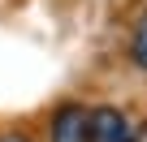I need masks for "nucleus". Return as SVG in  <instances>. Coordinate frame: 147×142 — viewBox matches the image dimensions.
<instances>
[{"mask_svg": "<svg viewBox=\"0 0 147 142\" xmlns=\"http://www.w3.org/2000/svg\"><path fill=\"white\" fill-rule=\"evenodd\" d=\"M87 142H147L138 116L121 103H91L87 116Z\"/></svg>", "mask_w": 147, "mask_h": 142, "instance_id": "f257e3e1", "label": "nucleus"}, {"mask_svg": "<svg viewBox=\"0 0 147 142\" xmlns=\"http://www.w3.org/2000/svg\"><path fill=\"white\" fill-rule=\"evenodd\" d=\"M87 116H91V103L61 99L43 121V142H87Z\"/></svg>", "mask_w": 147, "mask_h": 142, "instance_id": "f03ea898", "label": "nucleus"}, {"mask_svg": "<svg viewBox=\"0 0 147 142\" xmlns=\"http://www.w3.org/2000/svg\"><path fill=\"white\" fill-rule=\"evenodd\" d=\"M125 60L138 69V73L147 78V9L134 17V26H130V39H125Z\"/></svg>", "mask_w": 147, "mask_h": 142, "instance_id": "7ed1b4c3", "label": "nucleus"}, {"mask_svg": "<svg viewBox=\"0 0 147 142\" xmlns=\"http://www.w3.org/2000/svg\"><path fill=\"white\" fill-rule=\"evenodd\" d=\"M0 142H39V138L26 129H0Z\"/></svg>", "mask_w": 147, "mask_h": 142, "instance_id": "20e7f679", "label": "nucleus"}]
</instances>
